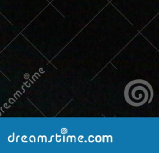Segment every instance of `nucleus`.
<instances>
[{
    "label": "nucleus",
    "instance_id": "1",
    "mask_svg": "<svg viewBox=\"0 0 159 153\" xmlns=\"http://www.w3.org/2000/svg\"><path fill=\"white\" fill-rule=\"evenodd\" d=\"M124 97L127 102L132 106L139 107L150 103L153 97V90L151 84L143 79L130 81L124 90Z\"/></svg>",
    "mask_w": 159,
    "mask_h": 153
},
{
    "label": "nucleus",
    "instance_id": "2",
    "mask_svg": "<svg viewBox=\"0 0 159 153\" xmlns=\"http://www.w3.org/2000/svg\"><path fill=\"white\" fill-rule=\"evenodd\" d=\"M94 140H95V138H94L93 135H90V136L88 137V141H89V142H93Z\"/></svg>",
    "mask_w": 159,
    "mask_h": 153
},
{
    "label": "nucleus",
    "instance_id": "3",
    "mask_svg": "<svg viewBox=\"0 0 159 153\" xmlns=\"http://www.w3.org/2000/svg\"><path fill=\"white\" fill-rule=\"evenodd\" d=\"M95 141L96 142H100L101 141V137L99 135H97L95 137Z\"/></svg>",
    "mask_w": 159,
    "mask_h": 153
},
{
    "label": "nucleus",
    "instance_id": "4",
    "mask_svg": "<svg viewBox=\"0 0 159 153\" xmlns=\"http://www.w3.org/2000/svg\"><path fill=\"white\" fill-rule=\"evenodd\" d=\"M29 140H30V141L31 142H35V136H33V135L30 136V138H29Z\"/></svg>",
    "mask_w": 159,
    "mask_h": 153
},
{
    "label": "nucleus",
    "instance_id": "5",
    "mask_svg": "<svg viewBox=\"0 0 159 153\" xmlns=\"http://www.w3.org/2000/svg\"><path fill=\"white\" fill-rule=\"evenodd\" d=\"M61 133L63 134H66L68 133V131L66 129V128H62L61 130Z\"/></svg>",
    "mask_w": 159,
    "mask_h": 153
},
{
    "label": "nucleus",
    "instance_id": "6",
    "mask_svg": "<svg viewBox=\"0 0 159 153\" xmlns=\"http://www.w3.org/2000/svg\"><path fill=\"white\" fill-rule=\"evenodd\" d=\"M56 141L57 142H60V141H61V138H60V136H58L57 134H56Z\"/></svg>",
    "mask_w": 159,
    "mask_h": 153
},
{
    "label": "nucleus",
    "instance_id": "7",
    "mask_svg": "<svg viewBox=\"0 0 159 153\" xmlns=\"http://www.w3.org/2000/svg\"><path fill=\"white\" fill-rule=\"evenodd\" d=\"M83 138V136H82V135L78 137V139L79 142H83V141L81 140Z\"/></svg>",
    "mask_w": 159,
    "mask_h": 153
},
{
    "label": "nucleus",
    "instance_id": "8",
    "mask_svg": "<svg viewBox=\"0 0 159 153\" xmlns=\"http://www.w3.org/2000/svg\"><path fill=\"white\" fill-rule=\"evenodd\" d=\"M9 102L11 103H13L15 102V100H14L13 98H11L9 99Z\"/></svg>",
    "mask_w": 159,
    "mask_h": 153
},
{
    "label": "nucleus",
    "instance_id": "9",
    "mask_svg": "<svg viewBox=\"0 0 159 153\" xmlns=\"http://www.w3.org/2000/svg\"><path fill=\"white\" fill-rule=\"evenodd\" d=\"M73 139L75 140V142H76V139H75V136H71V142H73Z\"/></svg>",
    "mask_w": 159,
    "mask_h": 153
},
{
    "label": "nucleus",
    "instance_id": "10",
    "mask_svg": "<svg viewBox=\"0 0 159 153\" xmlns=\"http://www.w3.org/2000/svg\"><path fill=\"white\" fill-rule=\"evenodd\" d=\"M29 74H25L24 76V78L25 79H27L29 78Z\"/></svg>",
    "mask_w": 159,
    "mask_h": 153
},
{
    "label": "nucleus",
    "instance_id": "11",
    "mask_svg": "<svg viewBox=\"0 0 159 153\" xmlns=\"http://www.w3.org/2000/svg\"><path fill=\"white\" fill-rule=\"evenodd\" d=\"M53 136H54L53 135V136H52L50 137V140L49 141V142H52V138H53Z\"/></svg>",
    "mask_w": 159,
    "mask_h": 153
},
{
    "label": "nucleus",
    "instance_id": "12",
    "mask_svg": "<svg viewBox=\"0 0 159 153\" xmlns=\"http://www.w3.org/2000/svg\"><path fill=\"white\" fill-rule=\"evenodd\" d=\"M70 137V136H67V139H66V142H68V139H69V138Z\"/></svg>",
    "mask_w": 159,
    "mask_h": 153
},
{
    "label": "nucleus",
    "instance_id": "13",
    "mask_svg": "<svg viewBox=\"0 0 159 153\" xmlns=\"http://www.w3.org/2000/svg\"><path fill=\"white\" fill-rule=\"evenodd\" d=\"M19 136H17V139H16V142H17V141H18L17 139H18V138H19Z\"/></svg>",
    "mask_w": 159,
    "mask_h": 153
}]
</instances>
